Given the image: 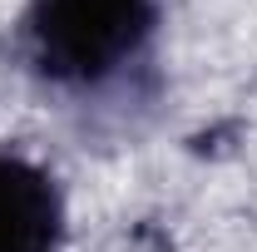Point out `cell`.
<instances>
[{"label": "cell", "mask_w": 257, "mask_h": 252, "mask_svg": "<svg viewBox=\"0 0 257 252\" xmlns=\"http://www.w3.org/2000/svg\"><path fill=\"white\" fill-rule=\"evenodd\" d=\"M159 0H30L20 50L40 84L94 94L149 60Z\"/></svg>", "instance_id": "1"}, {"label": "cell", "mask_w": 257, "mask_h": 252, "mask_svg": "<svg viewBox=\"0 0 257 252\" xmlns=\"http://www.w3.org/2000/svg\"><path fill=\"white\" fill-rule=\"evenodd\" d=\"M64 198L30 158L0 149V252H60Z\"/></svg>", "instance_id": "2"}]
</instances>
